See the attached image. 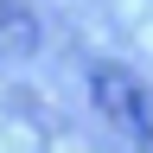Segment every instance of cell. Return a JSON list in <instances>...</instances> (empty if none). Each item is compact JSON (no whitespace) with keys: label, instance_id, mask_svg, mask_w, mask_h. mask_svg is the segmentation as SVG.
<instances>
[{"label":"cell","instance_id":"1","mask_svg":"<svg viewBox=\"0 0 153 153\" xmlns=\"http://www.w3.org/2000/svg\"><path fill=\"white\" fill-rule=\"evenodd\" d=\"M89 96H96V115L134 153H153V89L128 64H89Z\"/></svg>","mask_w":153,"mask_h":153},{"label":"cell","instance_id":"2","mask_svg":"<svg viewBox=\"0 0 153 153\" xmlns=\"http://www.w3.org/2000/svg\"><path fill=\"white\" fill-rule=\"evenodd\" d=\"M38 13L26 0H0V57H32L38 51Z\"/></svg>","mask_w":153,"mask_h":153}]
</instances>
